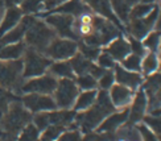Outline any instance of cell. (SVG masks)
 Returning <instances> with one entry per match:
<instances>
[{
	"instance_id": "obj_1",
	"label": "cell",
	"mask_w": 161,
	"mask_h": 141,
	"mask_svg": "<svg viewBox=\"0 0 161 141\" xmlns=\"http://www.w3.org/2000/svg\"><path fill=\"white\" fill-rule=\"evenodd\" d=\"M115 111L116 110L111 103L108 92L104 90H98V96L95 103L89 110L83 112H78L75 115L74 123L77 128H79L82 133H89L95 131L99 127V124Z\"/></svg>"
},
{
	"instance_id": "obj_2",
	"label": "cell",
	"mask_w": 161,
	"mask_h": 141,
	"mask_svg": "<svg viewBox=\"0 0 161 141\" xmlns=\"http://www.w3.org/2000/svg\"><path fill=\"white\" fill-rule=\"evenodd\" d=\"M54 37H57L56 32L44 20L33 17V20L25 30L23 41L28 48L44 53V50L48 48V45L52 42V40Z\"/></svg>"
},
{
	"instance_id": "obj_3",
	"label": "cell",
	"mask_w": 161,
	"mask_h": 141,
	"mask_svg": "<svg viewBox=\"0 0 161 141\" xmlns=\"http://www.w3.org/2000/svg\"><path fill=\"white\" fill-rule=\"evenodd\" d=\"M122 35L118 26L110 20H107L99 15H94L92 19V33L91 36L82 40V42L90 46H97V48L103 49L106 45H108L114 38Z\"/></svg>"
},
{
	"instance_id": "obj_4",
	"label": "cell",
	"mask_w": 161,
	"mask_h": 141,
	"mask_svg": "<svg viewBox=\"0 0 161 141\" xmlns=\"http://www.w3.org/2000/svg\"><path fill=\"white\" fill-rule=\"evenodd\" d=\"M32 117L33 115L21 104V102L15 100L9 104L0 123H2V127L5 129V132L11 133V135H19L20 131L32 122Z\"/></svg>"
},
{
	"instance_id": "obj_5",
	"label": "cell",
	"mask_w": 161,
	"mask_h": 141,
	"mask_svg": "<svg viewBox=\"0 0 161 141\" xmlns=\"http://www.w3.org/2000/svg\"><path fill=\"white\" fill-rule=\"evenodd\" d=\"M23 82V59H16V61L0 59V87L8 91L20 92Z\"/></svg>"
},
{
	"instance_id": "obj_6",
	"label": "cell",
	"mask_w": 161,
	"mask_h": 141,
	"mask_svg": "<svg viewBox=\"0 0 161 141\" xmlns=\"http://www.w3.org/2000/svg\"><path fill=\"white\" fill-rule=\"evenodd\" d=\"M23 77L24 79L40 77L48 73L49 66L52 65V59L46 57L44 53H40L35 49L26 46L25 53L23 56Z\"/></svg>"
},
{
	"instance_id": "obj_7",
	"label": "cell",
	"mask_w": 161,
	"mask_h": 141,
	"mask_svg": "<svg viewBox=\"0 0 161 141\" xmlns=\"http://www.w3.org/2000/svg\"><path fill=\"white\" fill-rule=\"evenodd\" d=\"M79 89L74 79L61 78L57 79L56 90L53 92V99L56 102L58 110H73L77 96L79 94Z\"/></svg>"
},
{
	"instance_id": "obj_8",
	"label": "cell",
	"mask_w": 161,
	"mask_h": 141,
	"mask_svg": "<svg viewBox=\"0 0 161 141\" xmlns=\"http://www.w3.org/2000/svg\"><path fill=\"white\" fill-rule=\"evenodd\" d=\"M78 53V41L64 37H54L48 48L44 50V54L52 61H69Z\"/></svg>"
},
{
	"instance_id": "obj_9",
	"label": "cell",
	"mask_w": 161,
	"mask_h": 141,
	"mask_svg": "<svg viewBox=\"0 0 161 141\" xmlns=\"http://www.w3.org/2000/svg\"><path fill=\"white\" fill-rule=\"evenodd\" d=\"M158 13H160V8L157 5H155V8H153L145 17L128 20V23L124 25L125 33L128 36L142 41V40L148 35L152 29H155V24H156Z\"/></svg>"
},
{
	"instance_id": "obj_10",
	"label": "cell",
	"mask_w": 161,
	"mask_h": 141,
	"mask_svg": "<svg viewBox=\"0 0 161 141\" xmlns=\"http://www.w3.org/2000/svg\"><path fill=\"white\" fill-rule=\"evenodd\" d=\"M57 86V78L45 73L40 77L24 79L20 89V94H45V95H53Z\"/></svg>"
},
{
	"instance_id": "obj_11",
	"label": "cell",
	"mask_w": 161,
	"mask_h": 141,
	"mask_svg": "<svg viewBox=\"0 0 161 141\" xmlns=\"http://www.w3.org/2000/svg\"><path fill=\"white\" fill-rule=\"evenodd\" d=\"M44 21L56 32V35L58 37L70 38V40L78 41V38L74 33V29H73V24H74V17L73 16L65 15V13L50 12L45 16Z\"/></svg>"
},
{
	"instance_id": "obj_12",
	"label": "cell",
	"mask_w": 161,
	"mask_h": 141,
	"mask_svg": "<svg viewBox=\"0 0 161 141\" xmlns=\"http://www.w3.org/2000/svg\"><path fill=\"white\" fill-rule=\"evenodd\" d=\"M20 102H21V104L32 115L38 113V112L57 110L53 95H45V94H23Z\"/></svg>"
},
{
	"instance_id": "obj_13",
	"label": "cell",
	"mask_w": 161,
	"mask_h": 141,
	"mask_svg": "<svg viewBox=\"0 0 161 141\" xmlns=\"http://www.w3.org/2000/svg\"><path fill=\"white\" fill-rule=\"evenodd\" d=\"M112 106L115 107V110H125L130 108L133 98H135L136 91H133L125 86H122L119 83H114L111 89L107 91Z\"/></svg>"
},
{
	"instance_id": "obj_14",
	"label": "cell",
	"mask_w": 161,
	"mask_h": 141,
	"mask_svg": "<svg viewBox=\"0 0 161 141\" xmlns=\"http://www.w3.org/2000/svg\"><path fill=\"white\" fill-rule=\"evenodd\" d=\"M130 113H128V122L131 124H139L143 122L144 116L148 113V96L145 95L144 90L140 87L136 90L135 98L130 106Z\"/></svg>"
},
{
	"instance_id": "obj_15",
	"label": "cell",
	"mask_w": 161,
	"mask_h": 141,
	"mask_svg": "<svg viewBox=\"0 0 161 141\" xmlns=\"http://www.w3.org/2000/svg\"><path fill=\"white\" fill-rule=\"evenodd\" d=\"M128 113H130L128 108L116 110L115 112H112L111 115H108L102 123L99 124V127L95 129V132L112 136L120 127L124 125L127 122H128Z\"/></svg>"
},
{
	"instance_id": "obj_16",
	"label": "cell",
	"mask_w": 161,
	"mask_h": 141,
	"mask_svg": "<svg viewBox=\"0 0 161 141\" xmlns=\"http://www.w3.org/2000/svg\"><path fill=\"white\" fill-rule=\"evenodd\" d=\"M114 75H115V83H119L122 86H125L128 89L136 91L140 89L143 84L144 77L142 75V73H135V71H130L122 68L119 63L114 66Z\"/></svg>"
},
{
	"instance_id": "obj_17",
	"label": "cell",
	"mask_w": 161,
	"mask_h": 141,
	"mask_svg": "<svg viewBox=\"0 0 161 141\" xmlns=\"http://www.w3.org/2000/svg\"><path fill=\"white\" fill-rule=\"evenodd\" d=\"M82 2H85L87 5H89L90 9L94 13H97V15L110 20V21H112L120 30H124V25L119 21L115 15H114L110 0H82Z\"/></svg>"
},
{
	"instance_id": "obj_18",
	"label": "cell",
	"mask_w": 161,
	"mask_h": 141,
	"mask_svg": "<svg viewBox=\"0 0 161 141\" xmlns=\"http://www.w3.org/2000/svg\"><path fill=\"white\" fill-rule=\"evenodd\" d=\"M103 50L108 53L116 62H120L131 53V45L128 38L124 37L123 35H120L116 38H114L108 45H106Z\"/></svg>"
},
{
	"instance_id": "obj_19",
	"label": "cell",
	"mask_w": 161,
	"mask_h": 141,
	"mask_svg": "<svg viewBox=\"0 0 161 141\" xmlns=\"http://www.w3.org/2000/svg\"><path fill=\"white\" fill-rule=\"evenodd\" d=\"M24 13L20 9V7H7L4 13L0 19V37L9 32L21 21Z\"/></svg>"
},
{
	"instance_id": "obj_20",
	"label": "cell",
	"mask_w": 161,
	"mask_h": 141,
	"mask_svg": "<svg viewBox=\"0 0 161 141\" xmlns=\"http://www.w3.org/2000/svg\"><path fill=\"white\" fill-rule=\"evenodd\" d=\"M91 11L90 7L87 5L82 0H66L64 4H61L59 7H57L56 9H53L52 12L56 13H65V15H70L73 17L79 16L80 13Z\"/></svg>"
},
{
	"instance_id": "obj_21",
	"label": "cell",
	"mask_w": 161,
	"mask_h": 141,
	"mask_svg": "<svg viewBox=\"0 0 161 141\" xmlns=\"http://www.w3.org/2000/svg\"><path fill=\"white\" fill-rule=\"evenodd\" d=\"M26 49L24 41H19L15 44H8L0 48V59L2 61H16L21 59Z\"/></svg>"
},
{
	"instance_id": "obj_22",
	"label": "cell",
	"mask_w": 161,
	"mask_h": 141,
	"mask_svg": "<svg viewBox=\"0 0 161 141\" xmlns=\"http://www.w3.org/2000/svg\"><path fill=\"white\" fill-rule=\"evenodd\" d=\"M112 141H142V136L136 124L125 123L114 133Z\"/></svg>"
},
{
	"instance_id": "obj_23",
	"label": "cell",
	"mask_w": 161,
	"mask_h": 141,
	"mask_svg": "<svg viewBox=\"0 0 161 141\" xmlns=\"http://www.w3.org/2000/svg\"><path fill=\"white\" fill-rule=\"evenodd\" d=\"M97 96H98V89H95V90L79 91L75 103H74V106H73V110H74L77 113L89 110L90 107H91L94 103H95Z\"/></svg>"
},
{
	"instance_id": "obj_24",
	"label": "cell",
	"mask_w": 161,
	"mask_h": 141,
	"mask_svg": "<svg viewBox=\"0 0 161 141\" xmlns=\"http://www.w3.org/2000/svg\"><path fill=\"white\" fill-rule=\"evenodd\" d=\"M48 73L57 79H61V78L74 79L75 78V74L73 71V68L69 61H53L48 69Z\"/></svg>"
},
{
	"instance_id": "obj_25",
	"label": "cell",
	"mask_w": 161,
	"mask_h": 141,
	"mask_svg": "<svg viewBox=\"0 0 161 141\" xmlns=\"http://www.w3.org/2000/svg\"><path fill=\"white\" fill-rule=\"evenodd\" d=\"M110 4H111L114 15L118 17V20L123 25H125L127 23H128L130 12H131L132 5L127 2V0H110Z\"/></svg>"
},
{
	"instance_id": "obj_26",
	"label": "cell",
	"mask_w": 161,
	"mask_h": 141,
	"mask_svg": "<svg viewBox=\"0 0 161 141\" xmlns=\"http://www.w3.org/2000/svg\"><path fill=\"white\" fill-rule=\"evenodd\" d=\"M158 61H160V56L157 53H152V52L147 53L142 58V71H140L142 75L147 77L158 71Z\"/></svg>"
},
{
	"instance_id": "obj_27",
	"label": "cell",
	"mask_w": 161,
	"mask_h": 141,
	"mask_svg": "<svg viewBox=\"0 0 161 141\" xmlns=\"http://www.w3.org/2000/svg\"><path fill=\"white\" fill-rule=\"evenodd\" d=\"M142 89L144 90L145 95L148 96V98L152 96L153 94H156L161 89V73L160 71H156V73L151 74V75L144 77Z\"/></svg>"
},
{
	"instance_id": "obj_28",
	"label": "cell",
	"mask_w": 161,
	"mask_h": 141,
	"mask_svg": "<svg viewBox=\"0 0 161 141\" xmlns=\"http://www.w3.org/2000/svg\"><path fill=\"white\" fill-rule=\"evenodd\" d=\"M69 62L71 65L73 71H74L75 77L77 75H83V74H89V70H90L91 65H92V61L85 58L79 52L77 53L74 57H71L69 59Z\"/></svg>"
},
{
	"instance_id": "obj_29",
	"label": "cell",
	"mask_w": 161,
	"mask_h": 141,
	"mask_svg": "<svg viewBox=\"0 0 161 141\" xmlns=\"http://www.w3.org/2000/svg\"><path fill=\"white\" fill-rule=\"evenodd\" d=\"M142 44L148 52L157 53L158 54L160 45H161V32L156 30V29H152L148 35L142 40Z\"/></svg>"
},
{
	"instance_id": "obj_30",
	"label": "cell",
	"mask_w": 161,
	"mask_h": 141,
	"mask_svg": "<svg viewBox=\"0 0 161 141\" xmlns=\"http://www.w3.org/2000/svg\"><path fill=\"white\" fill-rule=\"evenodd\" d=\"M118 63L122 66V68H124L125 70L135 71V73L142 71V57L135 54V53H130L124 59H122V61Z\"/></svg>"
},
{
	"instance_id": "obj_31",
	"label": "cell",
	"mask_w": 161,
	"mask_h": 141,
	"mask_svg": "<svg viewBox=\"0 0 161 141\" xmlns=\"http://www.w3.org/2000/svg\"><path fill=\"white\" fill-rule=\"evenodd\" d=\"M155 3H136L132 5L131 12H130V19L128 20H135V19H143L148 13L155 8Z\"/></svg>"
},
{
	"instance_id": "obj_32",
	"label": "cell",
	"mask_w": 161,
	"mask_h": 141,
	"mask_svg": "<svg viewBox=\"0 0 161 141\" xmlns=\"http://www.w3.org/2000/svg\"><path fill=\"white\" fill-rule=\"evenodd\" d=\"M41 132L32 122L26 124L19 133V141H38Z\"/></svg>"
},
{
	"instance_id": "obj_33",
	"label": "cell",
	"mask_w": 161,
	"mask_h": 141,
	"mask_svg": "<svg viewBox=\"0 0 161 141\" xmlns=\"http://www.w3.org/2000/svg\"><path fill=\"white\" fill-rule=\"evenodd\" d=\"M143 123L157 136L158 141H161V115L147 113L143 119Z\"/></svg>"
},
{
	"instance_id": "obj_34",
	"label": "cell",
	"mask_w": 161,
	"mask_h": 141,
	"mask_svg": "<svg viewBox=\"0 0 161 141\" xmlns=\"http://www.w3.org/2000/svg\"><path fill=\"white\" fill-rule=\"evenodd\" d=\"M78 89L80 91L85 90H95L98 89V80L90 74H83V75H77L74 78Z\"/></svg>"
},
{
	"instance_id": "obj_35",
	"label": "cell",
	"mask_w": 161,
	"mask_h": 141,
	"mask_svg": "<svg viewBox=\"0 0 161 141\" xmlns=\"http://www.w3.org/2000/svg\"><path fill=\"white\" fill-rule=\"evenodd\" d=\"M68 129L62 125H49L46 129H44L40 135L41 140H46V141H57V138L62 135V133Z\"/></svg>"
},
{
	"instance_id": "obj_36",
	"label": "cell",
	"mask_w": 161,
	"mask_h": 141,
	"mask_svg": "<svg viewBox=\"0 0 161 141\" xmlns=\"http://www.w3.org/2000/svg\"><path fill=\"white\" fill-rule=\"evenodd\" d=\"M78 52L82 54L85 58L90 59V61L95 62V59L98 58L99 53L102 52L100 48H97V46H90V45H86L82 41H78Z\"/></svg>"
},
{
	"instance_id": "obj_37",
	"label": "cell",
	"mask_w": 161,
	"mask_h": 141,
	"mask_svg": "<svg viewBox=\"0 0 161 141\" xmlns=\"http://www.w3.org/2000/svg\"><path fill=\"white\" fill-rule=\"evenodd\" d=\"M12 102H15V95L12 94V91H8L3 89V87H0V120H2L3 115L7 112Z\"/></svg>"
},
{
	"instance_id": "obj_38",
	"label": "cell",
	"mask_w": 161,
	"mask_h": 141,
	"mask_svg": "<svg viewBox=\"0 0 161 141\" xmlns=\"http://www.w3.org/2000/svg\"><path fill=\"white\" fill-rule=\"evenodd\" d=\"M115 83V75H114V70H106L98 79V90L108 91L111 86Z\"/></svg>"
},
{
	"instance_id": "obj_39",
	"label": "cell",
	"mask_w": 161,
	"mask_h": 141,
	"mask_svg": "<svg viewBox=\"0 0 161 141\" xmlns=\"http://www.w3.org/2000/svg\"><path fill=\"white\" fill-rule=\"evenodd\" d=\"M20 9L24 15H37L41 13V4L40 0H24L20 4Z\"/></svg>"
},
{
	"instance_id": "obj_40",
	"label": "cell",
	"mask_w": 161,
	"mask_h": 141,
	"mask_svg": "<svg viewBox=\"0 0 161 141\" xmlns=\"http://www.w3.org/2000/svg\"><path fill=\"white\" fill-rule=\"evenodd\" d=\"M95 63L99 66V68H102V69H104V70H112L114 66H115L118 62L108 54V53L104 52V50L102 49V52L99 53L98 58L95 59Z\"/></svg>"
},
{
	"instance_id": "obj_41",
	"label": "cell",
	"mask_w": 161,
	"mask_h": 141,
	"mask_svg": "<svg viewBox=\"0 0 161 141\" xmlns=\"http://www.w3.org/2000/svg\"><path fill=\"white\" fill-rule=\"evenodd\" d=\"M82 138L83 135L79 128H68L57 138V141H82Z\"/></svg>"
},
{
	"instance_id": "obj_42",
	"label": "cell",
	"mask_w": 161,
	"mask_h": 141,
	"mask_svg": "<svg viewBox=\"0 0 161 141\" xmlns=\"http://www.w3.org/2000/svg\"><path fill=\"white\" fill-rule=\"evenodd\" d=\"M127 38H128L130 45H131V53H135V54L140 56L142 58L147 54V53H148V50L143 46V44H142L140 40H136V38H133L131 36H127Z\"/></svg>"
},
{
	"instance_id": "obj_43",
	"label": "cell",
	"mask_w": 161,
	"mask_h": 141,
	"mask_svg": "<svg viewBox=\"0 0 161 141\" xmlns=\"http://www.w3.org/2000/svg\"><path fill=\"white\" fill-rule=\"evenodd\" d=\"M136 125H137V129L140 132V136H142V141H158L157 136L143 122L136 124Z\"/></svg>"
},
{
	"instance_id": "obj_44",
	"label": "cell",
	"mask_w": 161,
	"mask_h": 141,
	"mask_svg": "<svg viewBox=\"0 0 161 141\" xmlns=\"http://www.w3.org/2000/svg\"><path fill=\"white\" fill-rule=\"evenodd\" d=\"M161 107V89L148 98V113H153Z\"/></svg>"
},
{
	"instance_id": "obj_45",
	"label": "cell",
	"mask_w": 161,
	"mask_h": 141,
	"mask_svg": "<svg viewBox=\"0 0 161 141\" xmlns=\"http://www.w3.org/2000/svg\"><path fill=\"white\" fill-rule=\"evenodd\" d=\"M66 0H40L41 4V12H52L53 9H56L57 7L64 4Z\"/></svg>"
},
{
	"instance_id": "obj_46",
	"label": "cell",
	"mask_w": 161,
	"mask_h": 141,
	"mask_svg": "<svg viewBox=\"0 0 161 141\" xmlns=\"http://www.w3.org/2000/svg\"><path fill=\"white\" fill-rule=\"evenodd\" d=\"M24 0H4V5L5 7H20Z\"/></svg>"
},
{
	"instance_id": "obj_47",
	"label": "cell",
	"mask_w": 161,
	"mask_h": 141,
	"mask_svg": "<svg viewBox=\"0 0 161 141\" xmlns=\"http://www.w3.org/2000/svg\"><path fill=\"white\" fill-rule=\"evenodd\" d=\"M155 29L156 30H160L161 32V9H160V13L157 16V20H156V24H155Z\"/></svg>"
},
{
	"instance_id": "obj_48",
	"label": "cell",
	"mask_w": 161,
	"mask_h": 141,
	"mask_svg": "<svg viewBox=\"0 0 161 141\" xmlns=\"http://www.w3.org/2000/svg\"><path fill=\"white\" fill-rule=\"evenodd\" d=\"M3 13H4V2H0V19H2Z\"/></svg>"
},
{
	"instance_id": "obj_49",
	"label": "cell",
	"mask_w": 161,
	"mask_h": 141,
	"mask_svg": "<svg viewBox=\"0 0 161 141\" xmlns=\"http://www.w3.org/2000/svg\"><path fill=\"white\" fill-rule=\"evenodd\" d=\"M156 0H139V3H155Z\"/></svg>"
},
{
	"instance_id": "obj_50",
	"label": "cell",
	"mask_w": 161,
	"mask_h": 141,
	"mask_svg": "<svg viewBox=\"0 0 161 141\" xmlns=\"http://www.w3.org/2000/svg\"><path fill=\"white\" fill-rule=\"evenodd\" d=\"M127 2H128L131 5H135L136 3H139V0H127Z\"/></svg>"
},
{
	"instance_id": "obj_51",
	"label": "cell",
	"mask_w": 161,
	"mask_h": 141,
	"mask_svg": "<svg viewBox=\"0 0 161 141\" xmlns=\"http://www.w3.org/2000/svg\"><path fill=\"white\" fill-rule=\"evenodd\" d=\"M152 115H161V107H160V108H158L157 111H155V112H153Z\"/></svg>"
},
{
	"instance_id": "obj_52",
	"label": "cell",
	"mask_w": 161,
	"mask_h": 141,
	"mask_svg": "<svg viewBox=\"0 0 161 141\" xmlns=\"http://www.w3.org/2000/svg\"><path fill=\"white\" fill-rule=\"evenodd\" d=\"M155 3H156V5L158 7V8L161 9V0H156V2H155Z\"/></svg>"
},
{
	"instance_id": "obj_53",
	"label": "cell",
	"mask_w": 161,
	"mask_h": 141,
	"mask_svg": "<svg viewBox=\"0 0 161 141\" xmlns=\"http://www.w3.org/2000/svg\"><path fill=\"white\" fill-rule=\"evenodd\" d=\"M158 71L161 73V56H160V61H158Z\"/></svg>"
},
{
	"instance_id": "obj_54",
	"label": "cell",
	"mask_w": 161,
	"mask_h": 141,
	"mask_svg": "<svg viewBox=\"0 0 161 141\" xmlns=\"http://www.w3.org/2000/svg\"><path fill=\"white\" fill-rule=\"evenodd\" d=\"M158 56H161V45H160V52H158Z\"/></svg>"
},
{
	"instance_id": "obj_55",
	"label": "cell",
	"mask_w": 161,
	"mask_h": 141,
	"mask_svg": "<svg viewBox=\"0 0 161 141\" xmlns=\"http://www.w3.org/2000/svg\"><path fill=\"white\" fill-rule=\"evenodd\" d=\"M38 141H46V140H41V138H38Z\"/></svg>"
}]
</instances>
